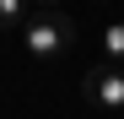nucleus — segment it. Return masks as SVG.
<instances>
[{
  "mask_svg": "<svg viewBox=\"0 0 124 119\" xmlns=\"http://www.w3.org/2000/svg\"><path fill=\"white\" fill-rule=\"evenodd\" d=\"M102 54H108V65L124 70V22H108V27H102Z\"/></svg>",
  "mask_w": 124,
  "mask_h": 119,
  "instance_id": "4",
  "label": "nucleus"
},
{
  "mask_svg": "<svg viewBox=\"0 0 124 119\" xmlns=\"http://www.w3.org/2000/svg\"><path fill=\"white\" fill-rule=\"evenodd\" d=\"M70 43H76V22L59 6H38L27 22H22V49L32 60H59Z\"/></svg>",
  "mask_w": 124,
  "mask_h": 119,
  "instance_id": "1",
  "label": "nucleus"
},
{
  "mask_svg": "<svg viewBox=\"0 0 124 119\" xmlns=\"http://www.w3.org/2000/svg\"><path fill=\"white\" fill-rule=\"evenodd\" d=\"M32 0H0V33H22V22H27V11Z\"/></svg>",
  "mask_w": 124,
  "mask_h": 119,
  "instance_id": "3",
  "label": "nucleus"
},
{
  "mask_svg": "<svg viewBox=\"0 0 124 119\" xmlns=\"http://www.w3.org/2000/svg\"><path fill=\"white\" fill-rule=\"evenodd\" d=\"M81 97L102 114H124V70L119 65H92L81 76Z\"/></svg>",
  "mask_w": 124,
  "mask_h": 119,
  "instance_id": "2",
  "label": "nucleus"
},
{
  "mask_svg": "<svg viewBox=\"0 0 124 119\" xmlns=\"http://www.w3.org/2000/svg\"><path fill=\"white\" fill-rule=\"evenodd\" d=\"M32 6H54V0H32Z\"/></svg>",
  "mask_w": 124,
  "mask_h": 119,
  "instance_id": "5",
  "label": "nucleus"
}]
</instances>
